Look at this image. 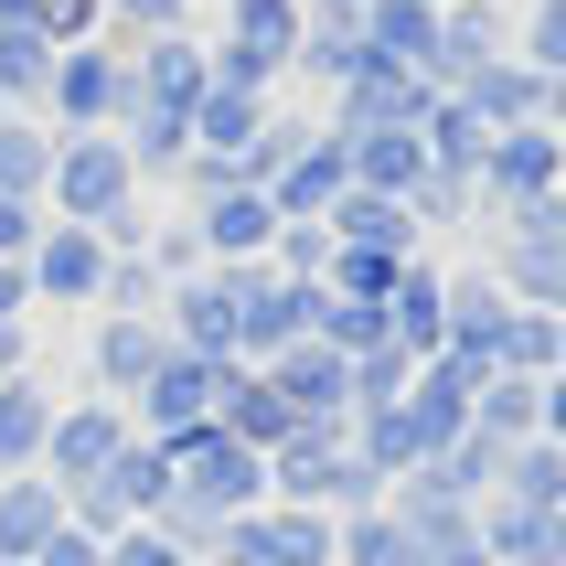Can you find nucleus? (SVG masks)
I'll use <instances>...</instances> for the list:
<instances>
[{"label": "nucleus", "instance_id": "1", "mask_svg": "<svg viewBox=\"0 0 566 566\" xmlns=\"http://www.w3.org/2000/svg\"><path fill=\"white\" fill-rule=\"evenodd\" d=\"M11 449H32V396H0V460Z\"/></svg>", "mask_w": 566, "mask_h": 566}]
</instances>
